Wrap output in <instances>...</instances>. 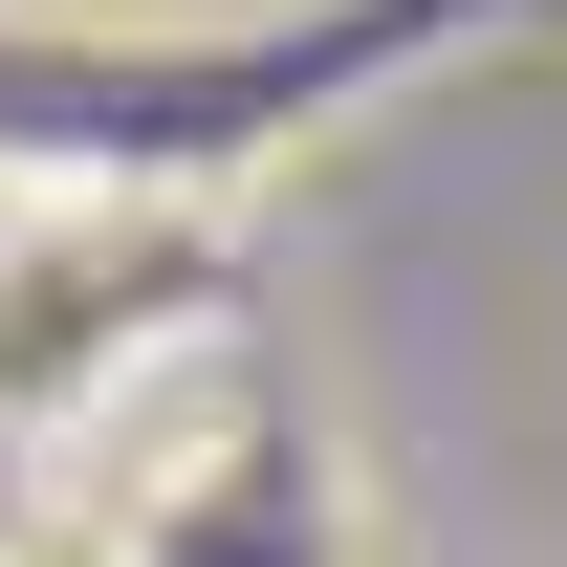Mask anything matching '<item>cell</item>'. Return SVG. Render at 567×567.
<instances>
[{"label":"cell","instance_id":"obj_1","mask_svg":"<svg viewBox=\"0 0 567 567\" xmlns=\"http://www.w3.org/2000/svg\"><path fill=\"white\" fill-rule=\"evenodd\" d=\"M0 567H110V546H87V524H0Z\"/></svg>","mask_w":567,"mask_h":567}]
</instances>
